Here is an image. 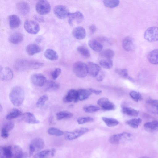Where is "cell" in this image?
Instances as JSON below:
<instances>
[{
	"label": "cell",
	"instance_id": "9",
	"mask_svg": "<svg viewBox=\"0 0 158 158\" xmlns=\"http://www.w3.org/2000/svg\"><path fill=\"white\" fill-rule=\"evenodd\" d=\"M53 12L58 18L63 19L68 17L69 13L68 8L65 6L59 5L55 6L53 9Z\"/></svg>",
	"mask_w": 158,
	"mask_h": 158
},
{
	"label": "cell",
	"instance_id": "55",
	"mask_svg": "<svg viewBox=\"0 0 158 158\" xmlns=\"http://www.w3.org/2000/svg\"><path fill=\"white\" fill-rule=\"evenodd\" d=\"M56 152V150L55 148H52L51 149L50 156L52 157L54 156Z\"/></svg>",
	"mask_w": 158,
	"mask_h": 158
},
{
	"label": "cell",
	"instance_id": "5",
	"mask_svg": "<svg viewBox=\"0 0 158 158\" xmlns=\"http://www.w3.org/2000/svg\"><path fill=\"white\" fill-rule=\"evenodd\" d=\"M88 131V128L82 127L72 131H66L64 132V134L65 138L66 139L71 140L81 136Z\"/></svg>",
	"mask_w": 158,
	"mask_h": 158
},
{
	"label": "cell",
	"instance_id": "3",
	"mask_svg": "<svg viewBox=\"0 0 158 158\" xmlns=\"http://www.w3.org/2000/svg\"><path fill=\"white\" fill-rule=\"evenodd\" d=\"M73 69L75 74L79 78H84L88 74L87 64L81 61L74 63Z\"/></svg>",
	"mask_w": 158,
	"mask_h": 158
},
{
	"label": "cell",
	"instance_id": "35",
	"mask_svg": "<svg viewBox=\"0 0 158 158\" xmlns=\"http://www.w3.org/2000/svg\"><path fill=\"white\" fill-rule=\"evenodd\" d=\"M122 112L124 114L129 116L136 117L139 115V112L136 110L130 107H125L122 109Z\"/></svg>",
	"mask_w": 158,
	"mask_h": 158
},
{
	"label": "cell",
	"instance_id": "38",
	"mask_svg": "<svg viewBox=\"0 0 158 158\" xmlns=\"http://www.w3.org/2000/svg\"><path fill=\"white\" fill-rule=\"evenodd\" d=\"M142 122L140 118H134L127 121L126 122L127 124L134 128H138Z\"/></svg>",
	"mask_w": 158,
	"mask_h": 158
},
{
	"label": "cell",
	"instance_id": "58",
	"mask_svg": "<svg viewBox=\"0 0 158 158\" xmlns=\"http://www.w3.org/2000/svg\"><path fill=\"white\" fill-rule=\"evenodd\" d=\"M140 158H150L149 157H146V156H143V157H141Z\"/></svg>",
	"mask_w": 158,
	"mask_h": 158
},
{
	"label": "cell",
	"instance_id": "51",
	"mask_svg": "<svg viewBox=\"0 0 158 158\" xmlns=\"http://www.w3.org/2000/svg\"><path fill=\"white\" fill-rule=\"evenodd\" d=\"M8 133L5 131L1 130V137L4 138H7L9 135Z\"/></svg>",
	"mask_w": 158,
	"mask_h": 158
},
{
	"label": "cell",
	"instance_id": "54",
	"mask_svg": "<svg viewBox=\"0 0 158 158\" xmlns=\"http://www.w3.org/2000/svg\"><path fill=\"white\" fill-rule=\"evenodd\" d=\"M104 75L102 74L100 75L97 78V80L99 81H102L104 78Z\"/></svg>",
	"mask_w": 158,
	"mask_h": 158
},
{
	"label": "cell",
	"instance_id": "24",
	"mask_svg": "<svg viewBox=\"0 0 158 158\" xmlns=\"http://www.w3.org/2000/svg\"><path fill=\"white\" fill-rule=\"evenodd\" d=\"M26 50L29 55L32 56L40 52L41 51V48L36 44H31L27 46Z\"/></svg>",
	"mask_w": 158,
	"mask_h": 158
},
{
	"label": "cell",
	"instance_id": "12",
	"mask_svg": "<svg viewBox=\"0 0 158 158\" xmlns=\"http://www.w3.org/2000/svg\"><path fill=\"white\" fill-rule=\"evenodd\" d=\"M97 103L103 109L106 110H111L115 108L114 104L106 98L99 99Z\"/></svg>",
	"mask_w": 158,
	"mask_h": 158
},
{
	"label": "cell",
	"instance_id": "21",
	"mask_svg": "<svg viewBox=\"0 0 158 158\" xmlns=\"http://www.w3.org/2000/svg\"><path fill=\"white\" fill-rule=\"evenodd\" d=\"M22 119L27 123L35 124L40 123V121L37 119L34 115L30 112H26L22 115Z\"/></svg>",
	"mask_w": 158,
	"mask_h": 158
},
{
	"label": "cell",
	"instance_id": "16",
	"mask_svg": "<svg viewBox=\"0 0 158 158\" xmlns=\"http://www.w3.org/2000/svg\"><path fill=\"white\" fill-rule=\"evenodd\" d=\"M63 101L65 102H78L77 91L73 89L69 90L63 98Z\"/></svg>",
	"mask_w": 158,
	"mask_h": 158
},
{
	"label": "cell",
	"instance_id": "50",
	"mask_svg": "<svg viewBox=\"0 0 158 158\" xmlns=\"http://www.w3.org/2000/svg\"><path fill=\"white\" fill-rule=\"evenodd\" d=\"M61 73V70L60 68H56L52 73L51 75L54 80L56 79Z\"/></svg>",
	"mask_w": 158,
	"mask_h": 158
},
{
	"label": "cell",
	"instance_id": "40",
	"mask_svg": "<svg viewBox=\"0 0 158 158\" xmlns=\"http://www.w3.org/2000/svg\"><path fill=\"white\" fill-rule=\"evenodd\" d=\"M51 150L46 149L36 154L33 156V158H48L50 155Z\"/></svg>",
	"mask_w": 158,
	"mask_h": 158
},
{
	"label": "cell",
	"instance_id": "43",
	"mask_svg": "<svg viewBox=\"0 0 158 158\" xmlns=\"http://www.w3.org/2000/svg\"><path fill=\"white\" fill-rule=\"evenodd\" d=\"M77 50L80 54L84 57L87 58L90 57V53L89 50L85 47H78L77 48Z\"/></svg>",
	"mask_w": 158,
	"mask_h": 158
},
{
	"label": "cell",
	"instance_id": "6",
	"mask_svg": "<svg viewBox=\"0 0 158 158\" xmlns=\"http://www.w3.org/2000/svg\"><path fill=\"white\" fill-rule=\"evenodd\" d=\"M35 9L38 13L40 15H46L51 10V7L49 2L47 1L41 0L36 3Z\"/></svg>",
	"mask_w": 158,
	"mask_h": 158
},
{
	"label": "cell",
	"instance_id": "41",
	"mask_svg": "<svg viewBox=\"0 0 158 158\" xmlns=\"http://www.w3.org/2000/svg\"><path fill=\"white\" fill-rule=\"evenodd\" d=\"M99 63L102 67L106 69H110L113 66V62L111 59H102L99 61Z\"/></svg>",
	"mask_w": 158,
	"mask_h": 158
},
{
	"label": "cell",
	"instance_id": "19",
	"mask_svg": "<svg viewBox=\"0 0 158 158\" xmlns=\"http://www.w3.org/2000/svg\"><path fill=\"white\" fill-rule=\"evenodd\" d=\"M8 20L10 27L12 29L17 28L21 24L20 19L16 15L13 14L10 15Z\"/></svg>",
	"mask_w": 158,
	"mask_h": 158
},
{
	"label": "cell",
	"instance_id": "57",
	"mask_svg": "<svg viewBox=\"0 0 158 158\" xmlns=\"http://www.w3.org/2000/svg\"><path fill=\"white\" fill-rule=\"evenodd\" d=\"M2 107L1 105H0V112H2Z\"/></svg>",
	"mask_w": 158,
	"mask_h": 158
},
{
	"label": "cell",
	"instance_id": "56",
	"mask_svg": "<svg viewBox=\"0 0 158 158\" xmlns=\"http://www.w3.org/2000/svg\"><path fill=\"white\" fill-rule=\"evenodd\" d=\"M49 123H52L53 121V117L52 116H51L48 119Z\"/></svg>",
	"mask_w": 158,
	"mask_h": 158
},
{
	"label": "cell",
	"instance_id": "49",
	"mask_svg": "<svg viewBox=\"0 0 158 158\" xmlns=\"http://www.w3.org/2000/svg\"><path fill=\"white\" fill-rule=\"evenodd\" d=\"M94 119L90 117H82L78 118L77 121L79 124H82L89 122H92Z\"/></svg>",
	"mask_w": 158,
	"mask_h": 158
},
{
	"label": "cell",
	"instance_id": "45",
	"mask_svg": "<svg viewBox=\"0 0 158 158\" xmlns=\"http://www.w3.org/2000/svg\"><path fill=\"white\" fill-rule=\"evenodd\" d=\"M48 97L46 94L40 96L36 102V105L38 107H41L44 104L45 102L48 100Z\"/></svg>",
	"mask_w": 158,
	"mask_h": 158
},
{
	"label": "cell",
	"instance_id": "48",
	"mask_svg": "<svg viewBox=\"0 0 158 158\" xmlns=\"http://www.w3.org/2000/svg\"><path fill=\"white\" fill-rule=\"evenodd\" d=\"M14 126V124L13 122H6L3 124L1 130L9 132L13 128Z\"/></svg>",
	"mask_w": 158,
	"mask_h": 158
},
{
	"label": "cell",
	"instance_id": "7",
	"mask_svg": "<svg viewBox=\"0 0 158 158\" xmlns=\"http://www.w3.org/2000/svg\"><path fill=\"white\" fill-rule=\"evenodd\" d=\"M145 39L150 42L158 41V27H152L148 28L144 33Z\"/></svg>",
	"mask_w": 158,
	"mask_h": 158
},
{
	"label": "cell",
	"instance_id": "13",
	"mask_svg": "<svg viewBox=\"0 0 158 158\" xmlns=\"http://www.w3.org/2000/svg\"><path fill=\"white\" fill-rule=\"evenodd\" d=\"M13 77V73L11 69L8 67H0V78L2 81L11 80Z\"/></svg>",
	"mask_w": 158,
	"mask_h": 158
},
{
	"label": "cell",
	"instance_id": "15",
	"mask_svg": "<svg viewBox=\"0 0 158 158\" xmlns=\"http://www.w3.org/2000/svg\"><path fill=\"white\" fill-rule=\"evenodd\" d=\"M88 74L92 77H95L99 73L101 68L96 64L92 62H88L87 64Z\"/></svg>",
	"mask_w": 158,
	"mask_h": 158
},
{
	"label": "cell",
	"instance_id": "20",
	"mask_svg": "<svg viewBox=\"0 0 158 158\" xmlns=\"http://www.w3.org/2000/svg\"><path fill=\"white\" fill-rule=\"evenodd\" d=\"M72 34L76 39L79 40H82L85 37L86 31L83 27L78 26L74 28L72 31Z\"/></svg>",
	"mask_w": 158,
	"mask_h": 158
},
{
	"label": "cell",
	"instance_id": "31",
	"mask_svg": "<svg viewBox=\"0 0 158 158\" xmlns=\"http://www.w3.org/2000/svg\"><path fill=\"white\" fill-rule=\"evenodd\" d=\"M88 44L92 49L97 52H101L103 48L102 44L95 40H90Z\"/></svg>",
	"mask_w": 158,
	"mask_h": 158
},
{
	"label": "cell",
	"instance_id": "53",
	"mask_svg": "<svg viewBox=\"0 0 158 158\" xmlns=\"http://www.w3.org/2000/svg\"><path fill=\"white\" fill-rule=\"evenodd\" d=\"M89 29L91 33H94L96 30V27L94 25H91L89 27Z\"/></svg>",
	"mask_w": 158,
	"mask_h": 158
},
{
	"label": "cell",
	"instance_id": "4",
	"mask_svg": "<svg viewBox=\"0 0 158 158\" xmlns=\"http://www.w3.org/2000/svg\"><path fill=\"white\" fill-rule=\"evenodd\" d=\"M132 138V135L131 134L124 132L111 136L109 141L110 143L115 144L130 141Z\"/></svg>",
	"mask_w": 158,
	"mask_h": 158
},
{
	"label": "cell",
	"instance_id": "26",
	"mask_svg": "<svg viewBox=\"0 0 158 158\" xmlns=\"http://www.w3.org/2000/svg\"><path fill=\"white\" fill-rule=\"evenodd\" d=\"M60 84L55 81L52 80L47 81L45 84V90L47 91H55L58 90Z\"/></svg>",
	"mask_w": 158,
	"mask_h": 158
},
{
	"label": "cell",
	"instance_id": "11",
	"mask_svg": "<svg viewBox=\"0 0 158 158\" xmlns=\"http://www.w3.org/2000/svg\"><path fill=\"white\" fill-rule=\"evenodd\" d=\"M31 80L34 85L39 87L43 86L47 81L45 77L40 73H35L32 75L31 77Z\"/></svg>",
	"mask_w": 158,
	"mask_h": 158
},
{
	"label": "cell",
	"instance_id": "36",
	"mask_svg": "<svg viewBox=\"0 0 158 158\" xmlns=\"http://www.w3.org/2000/svg\"><path fill=\"white\" fill-rule=\"evenodd\" d=\"M102 119L106 124L109 127L115 126L119 124L118 121L113 118L102 117Z\"/></svg>",
	"mask_w": 158,
	"mask_h": 158
},
{
	"label": "cell",
	"instance_id": "8",
	"mask_svg": "<svg viewBox=\"0 0 158 158\" xmlns=\"http://www.w3.org/2000/svg\"><path fill=\"white\" fill-rule=\"evenodd\" d=\"M24 27L28 33L32 34H37L40 30L39 24L36 21L34 20L26 21L24 23Z\"/></svg>",
	"mask_w": 158,
	"mask_h": 158
},
{
	"label": "cell",
	"instance_id": "30",
	"mask_svg": "<svg viewBox=\"0 0 158 158\" xmlns=\"http://www.w3.org/2000/svg\"><path fill=\"white\" fill-rule=\"evenodd\" d=\"M44 56L47 59L51 60H56L58 58V55L56 52L51 49H47L44 53Z\"/></svg>",
	"mask_w": 158,
	"mask_h": 158
},
{
	"label": "cell",
	"instance_id": "28",
	"mask_svg": "<svg viewBox=\"0 0 158 158\" xmlns=\"http://www.w3.org/2000/svg\"><path fill=\"white\" fill-rule=\"evenodd\" d=\"M23 35L19 32H16L11 34L9 37L10 42L13 44H18L20 43L23 40Z\"/></svg>",
	"mask_w": 158,
	"mask_h": 158
},
{
	"label": "cell",
	"instance_id": "14",
	"mask_svg": "<svg viewBox=\"0 0 158 158\" xmlns=\"http://www.w3.org/2000/svg\"><path fill=\"white\" fill-rule=\"evenodd\" d=\"M146 103V108L149 112L158 115V100L148 99Z\"/></svg>",
	"mask_w": 158,
	"mask_h": 158
},
{
	"label": "cell",
	"instance_id": "27",
	"mask_svg": "<svg viewBox=\"0 0 158 158\" xmlns=\"http://www.w3.org/2000/svg\"><path fill=\"white\" fill-rule=\"evenodd\" d=\"M34 148L35 152L40 151L44 147V143L41 138L37 137L33 139L30 144Z\"/></svg>",
	"mask_w": 158,
	"mask_h": 158
},
{
	"label": "cell",
	"instance_id": "52",
	"mask_svg": "<svg viewBox=\"0 0 158 158\" xmlns=\"http://www.w3.org/2000/svg\"><path fill=\"white\" fill-rule=\"evenodd\" d=\"M89 90L92 92L96 95L100 94L102 93V91L100 90H95L92 88L89 89Z\"/></svg>",
	"mask_w": 158,
	"mask_h": 158
},
{
	"label": "cell",
	"instance_id": "33",
	"mask_svg": "<svg viewBox=\"0 0 158 158\" xmlns=\"http://www.w3.org/2000/svg\"><path fill=\"white\" fill-rule=\"evenodd\" d=\"M22 115V112L18 109L14 108L10 111L6 116L8 120H11L17 118Z\"/></svg>",
	"mask_w": 158,
	"mask_h": 158
},
{
	"label": "cell",
	"instance_id": "29",
	"mask_svg": "<svg viewBox=\"0 0 158 158\" xmlns=\"http://www.w3.org/2000/svg\"><path fill=\"white\" fill-rule=\"evenodd\" d=\"M147 58L150 63L154 64H158V49H155L150 52Z\"/></svg>",
	"mask_w": 158,
	"mask_h": 158
},
{
	"label": "cell",
	"instance_id": "25",
	"mask_svg": "<svg viewBox=\"0 0 158 158\" xmlns=\"http://www.w3.org/2000/svg\"><path fill=\"white\" fill-rule=\"evenodd\" d=\"M144 127L146 131L150 132H155L158 131V121L154 120L145 123Z\"/></svg>",
	"mask_w": 158,
	"mask_h": 158
},
{
	"label": "cell",
	"instance_id": "37",
	"mask_svg": "<svg viewBox=\"0 0 158 158\" xmlns=\"http://www.w3.org/2000/svg\"><path fill=\"white\" fill-rule=\"evenodd\" d=\"M115 72L122 77L127 79L131 81H133L132 79L128 75V70L126 69H116Z\"/></svg>",
	"mask_w": 158,
	"mask_h": 158
},
{
	"label": "cell",
	"instance_id": "17",
	"mask_svg": "<svg viewBox=\"0 0 158 158\" xmlns=\"http://www.w3.org/2000/svg\"><path fill=\"white\" fill-rule=\"evenodd\" d=\"M12 158H27V155L19 146H12Z\"/></svg>",
	"mask_w": 158,
	"mask_h": 158
},
{
	"label": "cell",
	"instance_id": "44",
	"mask_svg": "<svg viewBox=\"0 0 158 158\" xmlns=\"http://www.w3.org/2000/svg\"><path fill=\"white\" fill-rule=\"evenodd\" d=\"M48 132L50 135L56 136H60L64 134L60 130L54 127L49 128L48 130Z\"/></svg>",
	"mask_w": 158,
	"mask_h": 158
},
{
	"label": "cell",
	"instance_id": "18",
	"mask_svg": "<svg viewBox=\"0 0 158 158\" xmlns=\"http://www.w3.org/2000/svg\"><path fill=\"white\" fill-rule=\"evenodd\" d=\"M16 7L19 12L23 15L27 14L30 11V7L29 4L25 1H21L17 2Z\"/></svg>",
	"mask_w": 158,
	"mask_h": 158
},
{
	"label": "cell",
	"instance_id": "47",
	"mask_svg": "<svg viewBox=\"0 0 158 158\" xmlns=\"http://www.w3.org/2000/svg\"><path fill=\"white\" fill-rule=\"evenodd\" d=\"M129 95L132 99L136 102H139L142 99L141 94L135 91H131L129 93Z\"/></svg>",
	"mask_w": 158,
	"mask_h": 158
},
{
	"label": "cell",
	"instance_id": "46",
	"mask_svg": "<svg viewBox=\"0 0 158 158\" xmlns=\"http://www.w3.org/2000/svg\"><path fill=\"white\" fill-rule=\"evenodd\" d=\"M84 110L86 112L91 113L96 112L99 110V107L93 105L85 106L83 107Z\"/></svg>",
	"mask_w": 158,
	"mask_h": 158
},
{
	"label": "cell",
	"instance_id": "42",
	"mask_svg": "<svg viewBox=\"0 0 158 158\" xmlns=\"http://www.w3.org/2000/svg\"><path fill=\"white\" fill-rule=\"evenodd\" d=\"M103 3L106 7L110 8H113L118 6L119 3L118 0H106L103 1Z\"/></svg>",
	"mask_w": 158,
	"mask_h": 158
},
{
	"label": "cell",
	"instance_id": "34",
	"mask_svg": "<svg viewBox=\"0 0 158 158\" xmlns=\"http://www.w3.org/2000/svg\"><path fill=\"white\" fill-rule=\"evenodd\" d=\"M73 115V114L70 112L62 111L57 113L56 116L57 120H60L63 119L70 118H72Z\"/></svg>",
	"mask_w": 158,
	"mask_h": 158
},
{
	"label": "cell",
	"instance_id": "39",
	"mask_svg": "<svg viewBox=\"0 0 158 158\" xmlns=\"http://www.w3.org/2000/svg\"><path fill=\"white\" fill-rule=\"evenodd\" d=\"M114 51L110 49H107L103 50L101 53V55L106 59H111L114 56Z\"/></svg>",
	"mask_w": 158,
	"mask_h": 158
},
{
	"label": "cell",
	"instance_id": "1",
	"mask_svg": "<svg viewBox=\"0 0 158 158\" xmlns=\"http://www.w3.org/2000/svg\"><path fill=\"white\" fill-rule=\"evenodd\" d=\"M44 65V63L41 62L23 59H17L14 63L15 69L19 71L37 69L42 67Z\"/></svg>",
	"mask_w": 158,
	"mask_h": 158
},
{
	"label": "cell",
	"instance_id": "23",
	"mask_svg": "<svg viewBox=\"0 0 158 158\" xmlns=\"http://www.w3.org/2000/svg\"><path fill=\"white\" fill-rule=\"evenodd\" d=\"M12 146H1L0 158H12Z\"/></svg>",
	"mask_w": 158,
	"mask_h": 158
},
{
	"label": "cell",
	"instance_id": "10",
	"mask_svg": "<svg viewBox=\"0 0 158 158\" xmlns=\"http://www.w3.org/2000/svg\"><path fill=\"white\" fill-rule=\"evenodd\" d=\"M68 17V22L71 26H73L76 24H78L81 23L84 19L83 14L79 11L70 13Z\"/></svg>",
	"mask_w": 158,
	"mask_h": 158
},
{
	"label": "cell",
	"instance_id": "32",
	"mask_svg": "<svg viewBox=\"0 0 158 158\" xmlns=\"http://www.w3.org/2000/svg\"><path fill=\"white\" fill-rule=\"evenodd\" d=\"M77 91L78 101H83L87 99L92 94L89 89H80Z\"/></svg>",
	"mask_w": 158,
	"mask_h": 158
},
{
	"label": "cell",
	"instance_id": "22",
	"mask_svg": "<svg viewBox=\"0 0 158 158\" xmlns=\"http://www.w3.org/2000/svg\"><path fill=\"white\" fill-rule=\"evenodd\" d=\"M122 46L126 51H131L133 50L135 48V44L133 39L130 37H127L123 40Z\"/></svg>",
	"mask_w": 158,
	"mask_h": 158
},
{
	"label": "cell",
	"instance_id": "2",
	"mask_svg": "<svg viewBox=\"0 0 158 158\" xmlns=\"http://www.w3.org/2000/svg\"><path fill=\"white\" fill-rule=\"evenodd\" d=\"M10 99L15 106H19L23 103L24 98V92L19 86H15L11 90L9 95Z\"/></svg>",
	"mask_w": 158,
	"mask_h": 158
}]
</instances>
